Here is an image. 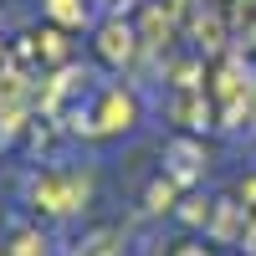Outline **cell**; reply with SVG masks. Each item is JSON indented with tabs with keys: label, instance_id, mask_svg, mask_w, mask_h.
Segmentation results:
<instances>
[{
	"label": "cell",
	"instance_id": "obj_2",
	"mask_svg": "<svg viewBox=\"0 0 256 256\" xmlns=\"http://www.w3.org/2000/svg\"><path fill=\"white\" fill-rule=\"evenodd\" d=\"M184 256H205V251H184Z\"/></svg>",
	"mask_w": 256,
	"mask_h": 256
},
{
	"label": "cell",
	"instance_id": "obj_1",
	"mask_svg": "<svg viewBox=\"0 0 256 256\" xmlns=\"http://www.w3.org/2000/svg\"><path fill=\"white\" fill-rule=\"evenodd\" d=\"M169 200H174V190H169V184H154V190H148V210H169Z\"/></svg>",
	"mask_w": 256,
	"mask_h": 256
}]
</instances>
